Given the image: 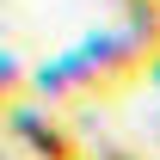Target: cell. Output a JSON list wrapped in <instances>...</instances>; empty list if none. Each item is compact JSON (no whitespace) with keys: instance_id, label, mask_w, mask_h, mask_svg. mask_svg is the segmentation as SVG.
<instances>
[{"instance_id":"cell-2","label":"cell","mask_w":160,"mask_h":160,"mask_svg":"<svg viewBox=\"0 0 160 160\" xmlns=\"http://www.w3.org/2000/svg\"><path fill=\"white\" fill-rule=\"evenodd\" d=\"M0 136H12L25 160H74L86 154V142H80V123L56 105H37V99H19L6 105V123H0Z\"/></svg>"},{"instance_id":"cell-6","label":"cell","mask_w":160,"mask_h":160,"mask_svg":"<svg viewBox=\"0 0 160 160\" xmlns=\"http://www.w3.org/2000/svg\"><path fill=\"white\" fill-rule=\"evenodd\" d=\"M92 160H148L142 148H123V142H99V148H86Z\"/></svg>"},{"instance_id":"cell-3","label":"cell","mask_w":160,"mask_h":160,"mask_svg":"<svg viewBox=\"0 0 160 160\" xmlns=\"http://www.w3.org/2000/svg\"><path fill=\"white\" fill-rule=\"evenodd\" d=\"M31 92H37V105H56V111H68V117L86 105V99H80V80H74V68H68V56L43 62L37 74H31Z\"/></svg>"},{"instance_id":"cell-7","label":"cell","mask_w":160,"mask_h":160,"mask_svg":"<svg viewBox=\"0 0 160 160\" xmlns=\"http://www.w3.org/2000/svg\"><path fill=\"white\" fill-rule=\"evenodd\" d=\"M0 160H25V154H19V148H6V142H0Z\"/></svg>"},{"instance_id":"cell-9","label":"cell","mask_w":160,"mask_h":160,"mask_svg":"<svg viewBox=\"0 0 160 160\" xmlns=\"http://www.w3.org/2000/svg\"><path fill=\"white\" fill-rule=\"evenodd\" d=\"M0 123H6V111H0Z\"/></svg>"},{"instance_id":"cell-5","label":"cell","mask_w":160,"mask_h":160,"mask_svg":"<svg viewBox=\"0 0 160 160\" xmlns=\"http://www.w3.org/2000/svg\"><path fill=\"white\" fill-rule=\"evenodd\" d=\"M19 99H31V68H25L19 56H6V49H0V111H6V105H19Z\"/></svg>"},{"instance_id":"cell-4","label":"cell","mask_w":160,"mask_h":160,"mask_svg":"<svg viewBox=\"0 0 160 160\" xmlns=\"http://www.w3.org/2000/svg\"><path fill=\"white\" fill-rule=\"evenodd\" d=\"M117 6H123V31L148 56H160V0H117Z\"/></svg>"},{"instance_id":"cell-8","label":"cell","mask_w":160,"mask_h":160,"mask_svg":"<svg viewBox=\"0 0 160 160\" xmlns=\"http://www.w3.org/2000/svg\"><path fill=\"white\" fill-rule=\"evenodd\" d=\"M74 160H92V154H74Z\"/></svg>"},{"instance_id":"cell-1","label":"cell","mask_w":160,"mask_h":160,"mask_svg":"<svg viewBox=\"0 0 160 160\" xmlns=\"http://www.w3.org/2000/svg\"><path fill=\"white\" fill-rule=\"evenodd\" d=\"M68 68H74V80H80V99L92 105H111V99H123V92H136L142 80H148V68H154V56L142 49L129 31H99V37H86L68 56Z\"/></svg>"}]
</instances>
